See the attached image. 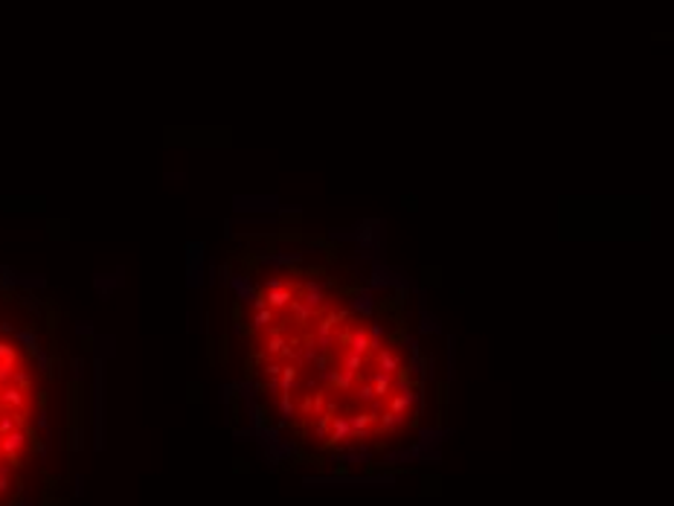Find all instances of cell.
Masks as SVG:
<instances>
[{"label":"cell","instance_id":"6da1fadb","mask_svg":"<svg viewBox=\"0 0 674 506\" xmlns=\"http://www.w3.org/2000/svg\"><path fill=\"white\" fill-rule=\"evenodd\" d=\"M236 329L256 425L305 463H395L427 436V364L395 320L300 279Z\"/></svg>","mask_w":674,"mask_h":506}]
</instances>
